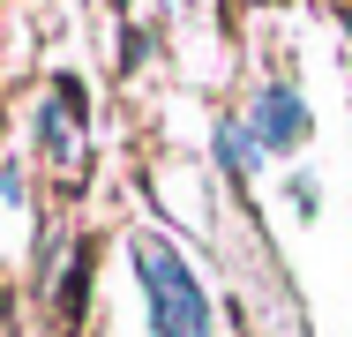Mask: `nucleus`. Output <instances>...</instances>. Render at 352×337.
I'll return each mask as SVG.
<instances>
[{
    "mask_svg": "<svg viewBox=\"0 0 352 337\" xmlns=\"http://www.w3.org/2000/svg\"><path fill=\"white\" fill-rule=\"evenodd\" d=\"M142 277L157 292V337H203V300H195L188 270L173 255H157V248H142Z\"/></svg>",
    "mask_w": 352,
    "mask_h": 337,
    "instance_id": "nucleus-1",
    "label": "nucleus"
}]
</instances>
